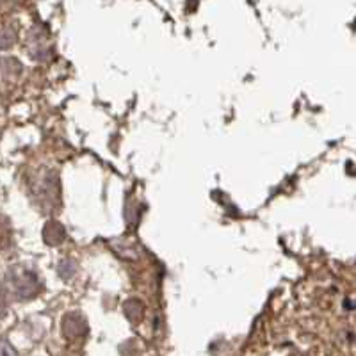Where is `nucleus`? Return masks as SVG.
I'll list each match as a JSON object with an SVG mask.
<instances>
[{
  "label": "nucleus",
  "instance_id": "nucleus-1",
  "mask_svg": "<svg viewBox=\"0 0 356 356\" xmlns=\"http://www.w3.org/2000/svg\"><path fill=\"white\" fill-rule=\"evenodd\" d=\"M9 289H11L17 298H31L38 292V280L27 269H15V271L9 273Z\"/></svg>",
  "mask_w": 356,
  "mask_h": 356
},
{
  "label": "nucleus",
  "instance_id": "nucleus-2",
  "mask_svg": "<svg viewBox=\"0 0 356 356\" xmlns=\"http://www.w3.org/2000/svg\"><path fill=\"white\" fill-rule=\"evenodd\" d=\"M0 356H17V353L8 342H0Z\"/></svg>",
  "mask_w": 356,
  "mask_h": 356
},
{
  "label": "nucleus",
  "instance_id": "nucleus-3",
  "mask_svg": "<svg viewBox=\"0 0 356 356\" xmlns=\"http://www.w3.org/2000/svg\"><path fill=\"white\" fill-rule=\"evenodd\" d=\"M6 314V303H4V298L0 296V317Z\"/></svg>",
  "mask_w": 356,
  "mask_h": 356
}]
</instances>
